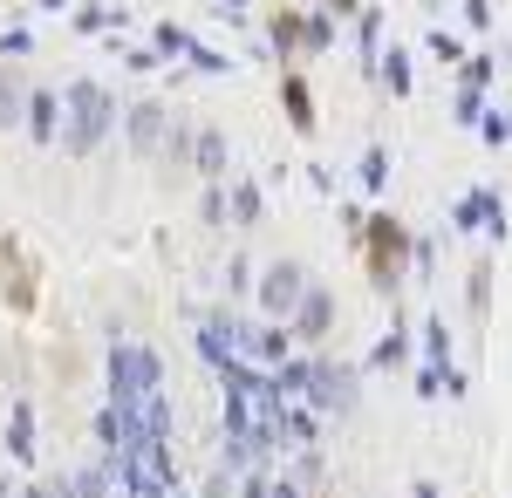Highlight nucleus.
Instances as JSON below:
<instances>
[{"mask_svg": "<svg viewBox=\"0 0 512 498\" xmlns=\"http://www.w3.org/2000/svg\"><path fill=\"white\" fill-rule=\"evenodd\" d=\"M192 171L198 178H205V185H219V178H226V171H233V151H226V137H219V130H212V123H205V130H192Z\"/></svg>", "mask_w": 512, "mask_h": 498, "instance_id": "obj_10", "label": "nucleus"}, {"mask_svg": "<svg viewBox=\"0 0 512 498\" xmlns=\"http://www.w3.org/2000/svg\"><path fill=\"white\" fill-rule=\"evenodd\" d=\"M478 116H485V89H465V82H458V96H451V123L478 130Z\"/></svg>", "mask_w": 512, "mask_h": 498, "instance_id": "obj_26", "label": "nucleus"}, {"mask_svg": "<svg viewBox=\"0 0 512 498\" xmlns=\"http://www.w3.org/2000/svg\"><path fill=\"white\" fill-rule=\"evenodd\" d=\"M76 28H82V35H117V28H123V7H110V0H82V7H76Z\"/></svg>", "mask_w": 512, "mask_h": 498, "instance_id": "obj_16", "label": "nucleus"}, {"mask_svg": "<svg viewBox=\"0 0 512 498\" xmlns=\"http://www.w3.org/2000/svg\"><path fill=\"white\" fill-rule=\"evenodd\" d=\"M410 498H437V485H431V478H417V485H410Z\"/></svg>", "mask_w": 512, "mask_h": 498, "instance_id": "obj_36", "label": "nucleus"}, {"mask_svg": "<svg viewBox=\"0 0 512 498\" xmlns=\"http://www.w3.org/2000/svg\"><path fill=\"white\" fill-rule=\"evenodd\" d=\"M328 328H335V294H328L321 280H308V294H301L294 314H287V335L308 342V348H321V342H328Z\"/></svg>", "mask_w": 512, "mask_h": 498, "instance_id": "obj_6", "label": "nucleus"}, {"mask_svg": "<svg viewBox=\"0 0 512 498\" xmlns=\"http://www.w3.org/2000/svg\"><path fill=\"white\" fill-rule=\"evenodd\" d=\"M253 294H260V314H267V321H287L294 301L308 294V267H301V260H274V267L253 280Z\"/></svg>", "mask_w": 512, "mask_h": 498, "instance_id": "obj_5", "label": "nucleus"}, {"mask_svg": "<svg viewBox=\"0 0 512 498\" xmlns=\"http://www.w3.org/2000/svg\"><path fill=\"white\" fill-rule=\"evenodd\" d=\"M355 246H362V267L369 280L396 294V280H403V260H410V226L396 219V212H362V232H355Z\"/></svg>", "mask_w": 512, "mask_h": 498, "instance_id": "obj_2", "label": "nucleus"}, {"mask_svg": "<svg viewBox=\"0 0 512 498\" xmlns=\"http://www.w3.org/2000/svg\"><path fill=\"white\" fill-rule=\"evenodd\" d=\"M376 76L390 82V96H410V89H417V69H410V55H403V48L376 55Z\"/></svg>", "mask_w": 512, "mask_h": 498, "instance_id": "obj_20", "label": "nucleus"}, {"mask_svg": "<svg viewBox=\"0 0 512 498\" xmlns=\"http://www.w3.org/2000/svg\"><path fill=\"white\" fill-rule=\"evenodd\" d=\"M355 178H362V192H369V198H383V192H390V151H383V144H369L362 164H355Z\"/></svg>", "mask_w": 512, "mask_h": 498, "instance_id": "obj_17", "label": "nucleus"}, {"mask_svg": "<svg viewBox=\"0 0 512 498\" xmlns=\"http://www.w3.org/2000/svg\"><path fill=\"white\" fill-rule=\"evenodd\" d=\"M280 103H287V123H294V130H301V137H315V89H308V76H301V69H287V76H280Z\"/></svg>", "mask_w": 512, "mask_h": 498, "instance_id": "obj_12", "label": "nucleus"}, {"mask_svg": "<svg viewBox=\"0 0 512 498\" xmlns=\"http://www.w3.org/2000/svg\"><path fill=\"white\" fill-rule=\"evenodd\" d=\"M219 198H226V226H239V232H253L267 219V192H260L253 178H239V171L219 178Z\"/></svg>", "mask_w": 512, "mask_h": 498, "instance_id": "obj_9", "label": "nucleus"}, {"mask_svg": "<svg viewBox=\"0 0 512 498\" xmlns=\"http://www.w3.org/2000/svg\"><path fill=\"white\" fill-rule=\"evenodd\" d=\"M226 294H253V260H226Z\"/></svg>", "mask_w": 512, "mask_h": 498, "instance_id": "obj_31", "label": "nucleus"}, {"mask_svg": "<svg viewBox=\"0 0 512 498\" xmlns=\"http://www.w3.org/2000/svg\"><path fill=\"white\" fill-rule=\"evenodd\" d=\"M355 48H362V62L383 55V7H355Z\"/></svg>", "mask_w": 512, "mask_h": 498, "instance_id": "obj_19", "label": "nucleus"}, {"mask_svg": "<svg viewBox=\"0 0 512 498\" xmlns=\"http://www.w3.org/2000/svg\"><path fill=\"white\" fill-rule=\"evenodd\" d=\"M21 110H28V89H21V76L0 69V130H21Z\"/></svg>", "mask_w": 512, "mask_h": 498, "instance_id": "obj_21", "label": "nucleus"}, {"mask_svg": "<svg viewBox=\"0 0 512 498\" xmlns=\"http://www.w3.org/2000/svg\"><path fill=\"white\" fill-rule=\"evenodd\" d=\"M458 7H465V28H472V35L492 28V0H458Z\"/></svg>", "mask_w": 512, "mask_h": 498, "instance_id": "obj_32", "label": "nucleus"}, {"mask_svg": "<svg viewBox=\"0 0 512 498\" xmlns=\"http://www.w3.org/2000/svg\"><path fill=\"white\" fill-rule=\"evenodd\" d=\"M185 62H192L198 76H226V69H233V55H219V48H205V41H192V55H185Z\"/></svg>", "mask_w": 512, "mask_h": 498, "instance_id": "obj_28", "label": "nucleus"}, {"mask_svg": "<svg viewBox=\"0 0 512 498\" xmlns=\"http://www.w3.org/2000/svg\"><path fill=\"white\" fill-rule=\"evenodd\" d=\"M465 198H472V219H478V232H485V239H506V232H512V219H506V198L492 192V185H472Z\"/></svg>", "mask_w": 512, "mask_h": 498, "instance_id": "obj_14", "label": "nucleus"}, {"mask_svg": "<svg viewBox=\"0 0 512 498\" xmlns=\"http://www.w3.org/2000/svg\"><path fill=\"white\" fill-rule=\"evenodd\" d=\"M62 116H69V123H62L55 144H62L69 157H89L110 130H117V96H110L103 82H69V89H62Z\"/></svg>", "mask_w": 512, "mask_h": 498, "instance_id": "obj_1", "label": "nucleus"}, {"mask_svg": "<svg viewBox=\"0 0 512 498\" xmlns=\"http://www.w3.org/2000/svg\"><path fill=\"white\" fill-rule=\"evenodd\" d=\"M14 498H76V492H69V478H41V485H28V492H14Z\"/></svg>", "mask_w": 512, "mask_h": 498, "instance_id": "obj_33", "label": "nucleus"}, {"mask_svg": "<svg viewBox=\"0 0 512 498\" xmlns=\"http://www.w3.org/2000/svg\"><path fill=\"white\" fill-rule=\"evenodd\" d=\"M41 14H69V0H35Z\"/></svg>", "mask_w": 512, "mask_h": 498, "instance_id": "obj_37", "label": "nucleus"}, {"mask_svg": "<svg viewBox=\"0 0 512 498\" xmlns=\"http://www.w3.org/2000/svg\"><path fill=\"white\" fill-rule=\"evenodd\" d=\"M321 48H335V14L301 7V55H321Z\"/></svg>", "mask_w": 512, "mask_h": 498, "instance_id": "obj_15", "label": "nucleus"}, {"mask_svg": "<svg viewBox=\"0 0 512 498\" xmlns=\"http://www.w3.org/2000/svg\"><path fill=\"white\" fill-rule=\"evenodd\" d=\"M21 130H28L35 144H55V137H62V96H55V89H28Z\"/></svg>", "mask_w": 512, "mask_h": 498, "instance_id": "obj_11", "label": "nucleus"}, {"mask_svg": "<svg viewBox=\"0 0 512 498\" xmlns=\"http://www.w3.org/2000/svg\"><path fill=\"white\" fill-rule=\"evenodd\" d=\"M294 355V335H287V321H260V328H246L239 321V362H253V369H274Z\"/></svg>", "mask_w": 512, "mask_h": 498, "instance_id": "obj_7", "label": "nucleus"}, {"mask_svg": "<svg viewBox=\"0 0 512 498\" xmlns=\"http://www.w3.org/2000/svg\"><path fill=\"white\" fill-rule=\"evenodd\" d=\"M301 403H308L315 417H349V410H355V369H349V362L315 355V362H308V389H301Z\"/></svg>", "mask_w": 512, "mask_h": 498, "instance_id": "obj_4", "label": "nucleus"}, {"mask_svg": "<svg viewBox=\"0 0 512 498\" xmlns=\"http://www.w3.org/2000/svg\"><path fill=\"white\" fill-rule=\"evenodd\" d=\"M478 137L485 144H512V110H485L478 116Z\"/></svg>", "mask_w": 512, "mask_h": 498, "instance_id": "obj_30", "label": "nucleus"}, {"mask_svg": "<svg viewBox=\"0 0 512 498\" xmlns=\"http://www.w3.org/2000/svg\"><path fill=\"white\" fill-rule=\"evenodd\" d=\"M239 7H246V0H219V14H226V21H239Z\"/></svg>", "mask_w": 512, "mask_h": 498, "instance_id": "obj_38", "label": "nucleus"}, {"mask_svg": "<svg viewBox=\"0 0 512 498\" xmlns=\"http://www.w3.org/2000/svg\"><path fill=\"white\" fill-rule=\"evenodd\" d=\"M465 294H472V314L485 321V307H492V260H478V267H472V287H465Z\"/></svg>", "mask_w": 512, "mask_h": 498, "instance_id": "obj_29", "label": "nucleus"}, {"mask_svg": "<svg viewBox=\"0 0 512 498\" xmlns=\"http://www.w3.org/2000/svg\"><path fill=\"white\" fill-rule=\"evenodd\" d=\"M151 48H158V62H164V55H192V28L158 21V28H151Z\"/></svg>", "mask_w": 512, "mask_h": 498, "instance_id": "obj_24", "label": "nucleus"}, {"mask_svg": "<svg viewBox=\"0 0 512 498\" xmlns=\"http://www.w3.org/2000/svg\"><path fill=\"white\" fill-rule=\"evenodd\" d=\"M492 76H499V55H485V48H465V62H458V82H465V89H485Z\"/></svg>", "mask_w": 512, "mask_h": 498, "instance_id": "obj_22", "label": "nucleus"}, {"mask_svg": "<svg viewBox=\"0 0 512 498\" xmlns=\"http://www.w3.org/2000/svg\"><path fill=\"white\" fill-rule=\"evenodd\" d=\"M267 35H274L280 62H294V55H301V7H280L274 21H267Z\"/></svg>", "mask_w": 512, "mask_h": 498, "instance_id": "obj_18", "label": "nucleus"}, {"mask_svg": "<svg viewBox=\"0 0 512 498\" xmlns=\"http://www.w3.org/2000/svg\"><path fill=\"white\" fill-rule=\"evenodd\" d=\"M0 55H35V35H28V28H7V35H0Z\"/></svg>", "mask_w": 512, "mask_h": 498, "instance_id": "obj_34", "label": "nucleus"}, {"mask_svg": "<svg viewBox=\"0 0 512 498\" xmlns=\"http://www.w3.org/2000/svg\"><path fill=\"white\" fill-rule=\"evenodd\" d=\"M424 48H431V55L444 62V69H458V62H465V41L451 35V28H431V41H424Z\"/></svg>", "mask_w": 512, "mask_h": 498, "instance_id": "obj_27", "label": "nucleus"}, {"mask_svg": "<svg viewBox=\"0 0 512 498\" xmlns=\"http://www.w3.org/2000/svg\"><path fill=\"white\" fill-rule=\"evenodd\" d=\"M123 62H130V69H137V76H151V69H164V62H158V48H130V55H123Z\"/></svg>", "mask_w": 512, "mask_h": 498, "instance_id": "obj_35", "label": "nucleus"}, {"mask_svg": "<svg viewBox=\"0 0 512 498\" xmlns=\"http://www.w3.org/2000/svg\"><path fill=\"white\" fill-rule=\"evenodd\" d=\"M396 362H410V335H403V328H390L383 342L369 348V369H396Z\"/></svg>", "mask_w": 512, "mask_h": 498, "instance_id": "obj_23", "label": "nucleus"}, {"mask_svg": "<svg viewBox=\"0 0 512 498\" xmlns=\"http://www.w3.org/2000/svg\"><path fill=\"white\" fill-rule=\"evenodd\" d=\"M7 458L14 464H35V403L14 396L7 403Z\"/></svg>", "mask_w": 512, "mask_h": 498, "instance_id": "obj_13", "label": "nucleus"}, {"mask_svg": "<svg viewBox=\"0 0 512 498\" xmlns=\"http://www.w3.org/2000/svg\"><path fill=\"white\" fill-rule=\"evenodd\" d=\"M151 389H164L158 348H144V342L123 335V342L110 348V403H137V396H151Z\"/></svg>", "mask_w": 512, "mask_h": 498, "instance_id": "obj_3", "label": "nucleus"}, {"mask_svg": "<svg viewBox=\"0 0 512 498\" xmlns=\"http://www.w3.org/2000/svg\"><path fill=\"white\" fill-rule=\"evenodd\" d=\"M417 335H424V342H417V348H424V362H451V328H444V314H431Z\"/></svg>", "mask_w": 512, "mask_h": 498, "instance_id": "obj_25", "label": "nucleus"}, {"mask_svg": "<svg viewBox=\"0 0 512 498\" xmlns=\"http://www.w3.org/2000/svg\"><path fill=\"white\" fill-rule=\"evenodd\" d=\"M424 7H444V0H424Z\"/></svg>", "mask_w": 512, "mask_h": 498, "instance_id": "obj_39", "label": "nucleus"}, {"mask_svg": "<svg viewBox=\"0 0 512 498\" xmlns=\"http://www.w3.org/2000/svg\"><path fill=\"white\" fill-rule=\"evenodd\" d=\"M123 130H130V151L158 157V151H164V137H171V110L144 96V103H130V110H123Z\"/></svg>", "mask_w": 512, "mask_h": 498, "instance_id": "obj_8", "label": "nucleus"}]
</instances>
